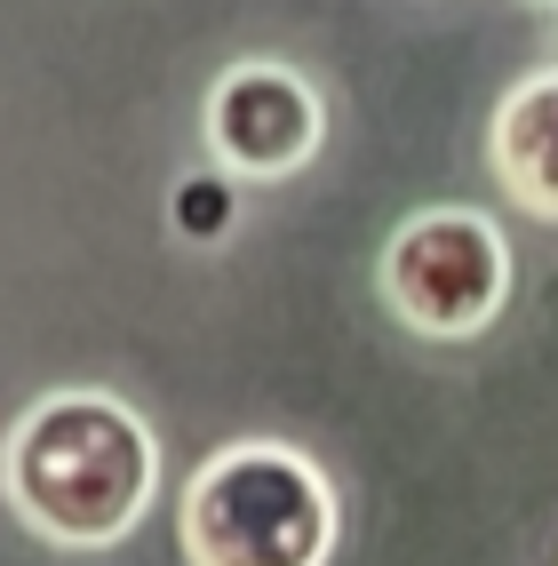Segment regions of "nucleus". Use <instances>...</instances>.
<instances>
[{
    "label": "nucleus",
    "instance_id": "f257e3e1",
    "mask_svg": "<svg viewBox=\"0 0 558 566\" xmlns=\"http://www.w3.org/2000/svg\"><path fill=\"white\" fill-rule=\"evenodd\" d=\"M160 495V439L112 391H49L9 431V503L56 551H104L136 535Z\"/></svg>",
    "mask_w": 558,
    "mask_h": 566
},
{
    "label": "nucleus",
    "instance_id": "f03ea898",
    "mask_svg": "<svg viewBox=\"0 0 558 566\" xmlns=\"http://www.w3.org/2000/svg\"><path fill=\"white\" fill-rule=\"evenodd\" d=\"M192 566H327L335 486L287 439H223L176 511Z\"/></svg>",
    "mask_w": 558,
    "mask_h": 566
},
{
    "label": "nucleus",
    "instance_id": "7ed1b4c3",
    "mask_svg": "<svg viewBox=\"0 0 558 566\" xmlns=\"http://www.w3.org/2000/svg\"><path fill=\"white\" fill-rule=\"evenodd\" d=\"M503 295L510 240L478 208H423L383 240V304L431 344H463V335L495 327Z\"/></svg>",
    "mask_w": 558,
    "mask_h": 566
},
{
    "label": "nucleus",
    "instance_id": "20e7f679",
    "mask_svg": "<svg viewBox=\"0 0 558 566\" xmlns=\"http://www.w3.org/2000/svg\"><path fill=\"white\" fill-rule=\"evenodd\" d=\"M319 136H327L319 88L280 56H240L208 88V153L240 184H280L295 168H312Z\"/></svg>",
    "mask_w": 558,
    "mask_h": 566
},
{
    "label": "nucleus",
    "instance_id": "39448f33",
    "mask_svg": "<svg viewBox=\"0 0 558 566\" xmlns=\"http://www.w3.org/2000/svg\"><path fill=\"white\" fill-rule=\"evenodd\" d=\"M487 168L510 192V208H527L535 223H558V64L503 88L487 120Z\"/></svg>",
    "mask_w": 558,
    "mask_h": 566
},
{
    "label": "nucleus",
    "instance_id": "423d86ee",
    "mask_svg": "<svg viewBox=\"0 0 558 566\" xmlns=\"http://www.w3.org/2000/svg\"><path fill=\"white\" fill-rule=\"evenodd\" d=\"M232 223H240V176L232 168H200V176L176 184V240L215 248Z\"/></svg>",
    "mask_w": 558,
    "mask_h": 566
},
{
    "label": "nucleus",
    "instance_id": "0eeeda50",
    "mask_svg": "<svg viewBox=\"0 0 558 566\" xmlns=\"http://www.w3.org/2000/svg\"><path fill=\"white\" fill-rule=\"evenodd\" d=\"M543 9H558V0H543Z\"/></svg>",
    "mask_w": 558,
    "mask_h": 566
}]
</instances>
